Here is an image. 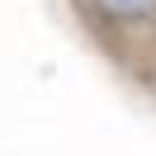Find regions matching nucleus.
<instances>
[{
    "label": "nucleus",
    "instance_id": "nucleus-1",
    "mask_svg": "<svg viewBox=\"0 0 156 156\" xmlns=\"http://www.w3.org/2000/svg\"><path fill=\"white\" fill-rule=\"evenodd\" d=\"M80 48L156 118V0H62Z\"/></svg>",
    "mask_w": 156,
    "mask_h": 156
}]
</instances>
